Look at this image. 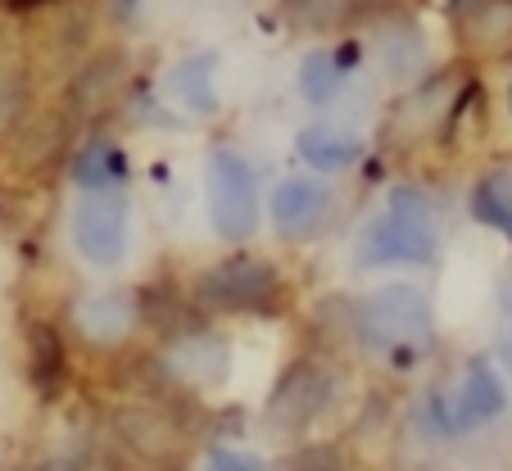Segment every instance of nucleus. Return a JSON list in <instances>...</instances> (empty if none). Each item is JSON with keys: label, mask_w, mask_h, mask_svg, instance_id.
Returning <instances> with one entry per match:
<instances>
[{"label": "nucleus", "mask_w": 512, "mask_h": 471, "mask_svg": "<svg viewBox=\"0 0 512 471\" xmlns=\"http://www.w3.org/2000/svg\"><path fill=\"white\" fill-rule=\"evenodd\" d=\"M213 73H218V59L195 55L173 68L168 91H173V100L182 109H191V114H213V109H218V82H213Z\"/></svg>", "instance_id": "obj_11"}, {"label": "nucleus", "mask_w": 512, "mask_h": 471, "mask_svg": "<svg viewBox=\"0 0 512 471\" xmlns=\"http://www.w3.org/2000/svg\"><path fill=\"white\" fill-rule=\"evenodd\" d=\"M209 213L223 241H250L259 222V186L245 159L236 154H213L209 164Z\"/></svg>", "instance_id": "obj_3"}, {"label": "nucleus", "mask_w": 512, "mask_h": 471, "mask_svg": "<svg viewBox=\"0 0 512 471\" xmlns=\"http://www.w3.org/2000/svg\"><path fill=\"white\" fill-rule=\"evenodd\" d=\"M177 372H182L186 381H195V385L223 381V372H227V345H218V340H209V336L186 340V345L177 349Z\"/></svg>", "instance_id": "obj_15"}, {"label": "nucleus", "mask_w": 512, "mask_h": 471, "mask_svg": "<svg viewBox=\"0 0 512 471\" xmlns=\"http://www.w3.org/2000/svg\"><path fill=\"white\" fill-rule=\"evenodd\" d=\"M358 336L372 354L390 358L395 367H413L435 336L431 304L413 286H381L358 304Z\"/></svg>", "instance_id": "obj_1"}, {"label": "nucleus", "mask_w": 512, "mask_h": 471, "mask_svg": "<svg viewBox=\"0 0 512 471\" xmlns=\"http://www.w3.org/2000/svg\"><path fill=\"white\" fill-rule=\"evenodd\" d=\"M200 295L227 313H268L277 304V272L254 259H227L200 277Z\"/></svg>", "instance_id": "obj_4"}, {"label": "nucleus", "mask_w": 512, "mask_h": 471, "mask_svg": "<svg viewBox=\"0 0 512 471\" xmlns=\"http://www.w3.org/2000/svg\"><path fill=\"white\" fill-rule=\"evenodd\" d=\"M23 109V82L14 73H0V127H10Z\"/></svg>", "instance_id": "obj_20"}, {"label": "nucleus", "mask_w": 512, "mask_h": 471, "mask_svg": "<svg viewBox=\"0 0 512 471\" xmlns=\"http://www.w3.org/2000/svg\"><path fill=\"white\" fill-rule=\"evenodd\" d=\"M118 82H123V59H96L91 68H82L78 82H73V109L78 114H100V109L114 100Z\"/></svg>", "instance_id": "obj_13"}, {"label": "nucleus", "mask_w": 512, "mask_h": 471, "mask_svg": "<svg viewBox=\"0 0 512 471\" xmlns=\"http://www.w3.org/2000/svg\"><path fill=\"white\" fill-rule=\"evenodd\" d=\"M118 164H123L118 154H109V150H91V154H82V159H78V168H73V173H78V182H82V186H100L105 177H118Z\"/></svg>", "instance_id": "obj_17"}, {"label": "nucleus", "mask_w": 512, "mask_h": 471, "mask_svg": "<svg viewBox=\"0 0 512 471\" xmlns=\"http://www.w3.org/2000/svg\"><path fill=\"white\" fill-rule=\"evenodd\" d=\"M327 213H331L327 191H322L318 182H309V177H290V182H281L277 195H272V222H277V231L290 236V241L313 236V231L327 222Z\"/></svg>", "instance_id": "obj_7"}, {"label": "nucleus", "mask_w": 512, "mask_h": 471, "mask_svg": "<svg viewBox=\"0 0 512 471\" xmlns=\"http://www.w3.org/2000/svg\"><path fill=\"white\" fill-rule=\"evenodd\" d=\"M435 209L417 186H399L390 195V209L381 222H372L358 236V259L363 263H426L435 254Z\"/></svg>", "instance_id": "obj_2"}, {"label": "nucleus", "mask_w": 512, "mask_h": 471, "mask_svg": "<svg viewBox=\"0 0 512 471\" xmlns=\"http://www.w3.org/2000/svg\"><path fill=\"white\" fill-rule=\"evenodd\" d=\"M331 395H336L331 372H322V367H313V363H300L277 385V395H272V404H268V417L281 431H295V426H309L313 417H322Z\"/></svg>", "instance_id": "obj_6"}, {"label": "nucleus", "mask_w": 512, "mask_h": 471, "mask_svg": "<svg viewBox=\"0 0 512 471\" xmlns=\"http://www.w3.org/2000/svg\"><path fill=\"white\" fill-rule=\"evenodd\" d=\"M336 77H340V59L336 55H309V59H304V68H300L304 100H313V105L331 100V91H336Z\"/></svg>", "instance_id": "obj_16"}, {"label": "nucleus", "mask_w": 512, "mask_h": 471, "mask_svg": "<svg viewBox=\"0 0 512 471\" xmlns=\"http://www.w3.org/2000/svg\"><path fill=\"white\" fill-rule=\"evenodd\" d=\"M213 467H259V458H245V453H213Z\"/></svg>", "instance_id": "obj_21"}, {"label": "nucleus", "mask_w": 512, "mask_h": 471, "mask_svg": "<svg viewBox=\"0 0 512 471\" xmlns=\"http://www.w3.org/2000/svg\"><path fill=\"white\" fill-rule=\"evenodd\" d=\"M349 0H300V19L304 28H327V23H336L340 14H345Z\"/></svg>", "instance_id": "obj_19"}, {"label": "nucleus", "mask_w": 512, "mask_h": 471, "mask_svg": "<svg viewBox=\"0 0 512 471\" xmlns=\"http://www.w3.org/2000/svg\"><path fill=\"white\" fill-rule=\"evenodd\" d=\"M132 318H136V304L127 290H100V295H87L78 304V327L87 331L91 340H100V345L123 340Z\"/></svg>", "instance_id": "obj_8"}, {"label": "nucleus", "mask_w": 512, "mask_h": 471, "mask_svg": "<svg viewBox=\"0 0 512 471\" xmlns=\"http://www.w3.org/2000/svg\"><path fill=\"white\" fill-rule=\"evenodd\" d=\"M73 245L82 259H91L96 268H114L127 254V204L118 195H91L78 204L73 218Z\"/></svg>", "instance_id": "obj_5"}, {"label": "nucleus", "mask_w": 512, "mask_h": 471, "mask_svg": "<svg viewBox=\"0 0 512 471\" xmlns=\"http://www.w3.org/2000/svg\"><path fill=\"white\" fill-rule=\"evenodd\" d=\"M32 345H37V381L50 385L55 381V367H59V345H55V336H50V327L32 331Z\"/></svg>", "instance_id": "obj_18"}, {"label": "nucleus", "mask_w": 512, "mask_h": 471, "mask_svg": "<svg viewBox=\"0 0 512 471\" xmlns=\"http://www.w3.org/2000/svg\"><path fill=\"white\" fill-rule=\"evenodd\" d=\"M499 358H503V367L512 372V336H508V340H499Z\"/></svg>", "instance_id": "obj_22"}, {"label": "nucleus", "mask_w": 512, "mask_h": 471, "mask_svg": "<svg viewBox=\"0 0 512 471\" xmlns=\"http://www.w3.org/2000/svg\"><path fill=\"white\" fill-rule=\"evenodd\" d=\"M472 213L512 241V173H490L472 191Z\"/></svg>", "instance_id": "obj_14"}, {"label": "nucleus", "mask_w": 512, "mask_h": 471, "mask_svg": "<svg viewBox=\"0 0 512 471\" xmlns=\"http://www.w3.org/2000/svg\"><path fill=\"white\" fill-rule=\"evenodd\" d=\"M503 313H508V318H512V290H508V295H503Z\"/></svg>", "instance_id": "obj_24"}, {"label": "nucleus", "mask_w": 512, "mask_h": 471, "mask_svg": "<svg viewBox=\"0 0 512 471\" xmlns=\"http://www.w3.org/2000/svg\"><path fill=\"white\" fill-rule=\"evenodd\" d=\"M114 426L136 453H145V458H168V453L182 444L177 426L168 422L164 413H150V408H123V413L114 417Z\"/></svg>", "instance_id": "obj_10"}, {"label": "nucleus", "mask_w": 512, "mask_h": 471, "mask_svg": "<svg viewBox=\"0 0 512 471\" xmlns=\"http://www.w3.org/2000/svg\"><path fill=\"white\" fill-rule=\"evenodd\" d=\"M114 5H118V10H123V14H132L136 5H141V0H114Z\"/></svg>", "instance_id": "obj_23"}, {"label": "nucleus", "mask_w": 512, "mask_h": 471, "mask_svg": "<svg viewBox=\"0 0 512 471\" xmlns=\"http://www.w3.org/2000/svg\"><path fill=\"white\" fill-rule=\"evenodd\" d=\"M300 154H304V164L322 168V173H345V168H354L363 159V141L354 132H345V127L318 123L300 132Z\"/></svg>", "instance_id": "obj_9"}, {"label": "nucleus", "mask_w": 512, "mask_h": 471, "mask_svg": "<svg viewBox=\"0 0 512 471\" xmlns=\"http://www.w3.org/2000/svg\"><path fill=\"white\" fill-rule=\"evenodd\" d=\"M449 408H454L458 431H463V426H481V422H490V417L503 413V385L494 381L485 367H472V376H467L458 404H449Z\"/></svg>", "instance_id": "obj_12"}]
</instances>
